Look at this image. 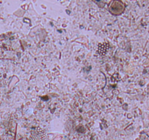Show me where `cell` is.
<instances>
[{"label": "cell", "mask_w": 149, "mask_h": 140, "mask_svg": "<svg viewBox=\"0 0 149 140\" xmlns=\"http://www.w3.org/2000/svg\"><path fill=\"white\" fill-rule=\"evenodd\" d=\"M125 9V4L122 1H113L109 6V11L111 14L118 15L122 14Z\"/></svg>", "instance_id": "2"}, {"label": "cell", "mask_w": 149, "mask_h": 140, "mask_svg": "<svg viewBox=\"0 0 149 140\" xmlns=\"http://www.w3.org/2000/svg\"><path fill=\"white\" fill-rule=\"evenodd\" d=\"M30 140H48L46 131L40 127H36L31 132Z\"/></svg>", "instance_id": "1"}]
</instances>
